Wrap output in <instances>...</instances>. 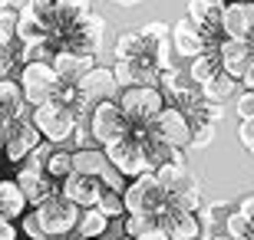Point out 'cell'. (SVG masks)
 Segmentation results:
<instances>
[{
	"instance_id": "1",
	"label": "cell",
	"mask_w": 254,
	"mask_h": 240,
	"mask_svg": "<svg viewBox=\"0 0 254 240\" xmlns=\"http://www.w3.org/2000/svg\"><path fill=\"white\" fill-rule=\"evenodd\" d=\"M123 197H126V214H132V217L159 221L169 211V191L162 188V181L155 175H142L135 181H129Z\"/></svg>"
},
{
	"instance_id": "2",
	"label": "cell",
	"mask_w": 254,
	"mask_h": 240,
	"mask_svg": "<svg viewBox=\"0 0 254 240\" xmlns=\"http://www.w3.org/2000/svg\"><path fill=\"white\" fill-rule=\"evenodd\" d=\"M33 125L40 129V135L47 142H53L57 148H63L66 142H76L79 135V115H76L73 105H63V102H47L33 109Z\"/></svg>"
},
{
	"instance_id": "3",
	"label": "cell",
	"mask_w": 254,
	"mask_h": 240,
	"mask_svg": "<svg viewBox=\"0 0 254 240\" xmlns=\"http://www.w3.org/2000/svg\"><path fill=\"white\" fill-rule=\"evenodd\" d=\"M132 132H135V125L129 122V115L123 112L119 102H99L89 112V135H93V142H99V148L119 145Z\"/></svg>"
},
{
	"instance_id": "4",
	"label": "cell",
	"mask_w": 254,
	"mask_h": 240,
	"mask_svg": "<svg viewBox=\"0 0 254 240\" xmlns=\"http://www.w3.org/2000/svg\"><path fill=\"white\" fill-rule=\"evenodd\" d=\"M116 102L123 105V112L129 115V122L135 125V129H152L155 119L169 109L159 86H135V89H123V96H119Z\"/></svg>"
},
{
	"instance_id": "5",
	"label": "cell",
	"mask_w": 254,
	"mask_h": 240,
	"mask_svg": "<svg viewBox=\"0 0 254 240\" xmlns=\"http://www.w3.org/2000/svg\"><path fill=\"white\" fill-rule=\"evenodd\" d=\"M33 214H37L40 227H43V234H47L50 240H66L79 227V217H83V211H79L73 201H66L63 194H53V197H50L47 204H40Z\"/></svg>"
},
{
	"instance_id": "6",
	"label": "cell",
	"mask_w": 254,
	"mask_h": 240,
	"mask_svg": "<svg viewBox=\"0 0 254 240\" xmlns=\"http://www.w3.org/2000/svg\"><path fill=\"white\" fill-rule=\"evenodd\" d=\"M20 86H23V99L27 105L40 109L47 102H57V93H60V76L53 69V63H27L20 69Z\"/></svg>"
},
{
	"instance_id": "7",
	"label": "cell",
	"mask_w": 254,
	"mask_h": 240,
	"mask_svg": "<svg viewBox=\"0 0 254 240\" xmlns=\"http://www.w3.org/2000/svg\"><path fill=\"white\" fill-rule=\"evenodd\" d=\"M0 135H3V148H7V158L13 161V165L27 161L33 151H40V142H43L40 129L33 125V119H13V122H3Z\"/></svg>"
},
{
	"instance_id": "8",
	"label": "cell",
	"mask_w": 254,
	"mask_h": 240,
	"mask_svg": "<svg viewBox=\"0 0 254 240\" xmlns=\"http://www.w3.org/2000/svg\"><path fill=\"white\" fill-rule=\"evenodd\" d=\"M76 93H79V102L83 105H99V102H116L119 96H123V86H119V79H116V73L109 69V66H96V69H89V73L76 83Z\"/></svg>"
},
{
	"instance_id": "9",
	"label": "cell",
	"mask_w": 254,
	"mask_h": 240,
	"mask_svg": "<svg viewBox=\"0 0 254 240\" xmlns=\"http://www.w3.org/2000/svg\"><path fill=\"white\" fill-rule=\"evenodd\" d=\"M106 155H109L116 171L123 178H129V181H135V178H142V175H152L149 158H145V145H142V139H135V135H129L126 142H119V145H113V148H106Z\"/></svg>"
},
{
	"instance_id": "10",
	"label": "cell",
	"mask_w": 254,
	"mask_h": 240,
	"mask_svg": "<svg viewBox=\"0 0 254 240\" xmlns=\"http://www.w3.org/2000/svg\"><path fill=\"white\" fill-rule=\"evenodd\" d=\"M152 132L169 148H191V142H195V125H191L189 112H182L179 105H169L162 112L152 125Z\"/></svg>"
},
{
	"instance_id": "11",
	"label": "cell",
	"mask_w": 254,
	"mask_h": 240,
	"mask_svg": "<svg viewBox=\"0 0 254 240\" xmlns=\"http://www.w3.org/2000/svg\"><path fill=\"white\" fill-rule=\"evenodd\" d=\"M106 185L103 178H89V175H69L63 181V188H60V194H63L66 201H73L79 211H89V207H99V197H103Z\"/></svg>"
},
{
	"instance_id": "12",
	"label": "cell",
	"mask_w": 254,
	"mask_h": 240,
	"mask_svg": "<svg viewBox=\"0 0 254 240\" xmlns=\"http://www.w3.org/2000/svg\"><path fill=\"white\" fill-rule=\"evenodd\" d=\"M172 47H175V56H182V59H198L201 53L211 49V40L185 17L172 27Z\"/></svg>"
},
{
	"instance_id": "13",
	"label": "cell",
	"mask_w": 254,
	"mask_h": 240,
	"mask_svg": "<svg viewBox=\"0 0 254 240\" xmlns=\"http://www.w3.org/2000/svg\"><path fill=\"white\" fill-rule=\"evenodd\" d=\"M218 53H221L225 76L245 83L248 69H251V63H254V43H248V40H225V43L218 47Z\"/></svg>"
},
{
	"instance_id": "14",
	"label": "cell",
	"mask_w": 254,
	"mask_h": 240,
	"mask_svg": "<svg viewBox=\"0 0 254 240\" xmlns=\"http://www.w3.org/2000/svg\"><path fill=\"white\" fill-rule=\"evenodd\" d=\"M116 79L123 89H135V86H159V66L152 59H123L113 66Z\"/></svg>"
},
{
	"instance_id": "15",
	"label": "cell",
	"mask_w": 254,
	"mask_h": 240,
	"mask_svg": "<svg viewBox=\"0 0 254 240\" xmlns=\"http://www.w3.org/2000/svg\"><path fill=\"white\" fill-rule=\"evenodd\" d=\"M159 227L169 234L172 240H201V217L198 214H189V211H179V207H172L159 217Z\"/></svg>"
},
{
	"instance_id": "16",
	"label": "cell",
	"mask_w": 254,
	"mask_h": 240,
	"mask_svg": "<svg viewBox=\"0 0 254 240\" xmlns=\"http://www.w3.org/2000/svg\"><path fill=\"white\" fill-rule=\"evenodd\" d=\"M225 40H248L254 43V3H228L221 17Z\"/></svg>"
},
{
	"instance_id": "17",
	"label": "cell",
	"mask_w": 254,
	"mask_h": 240,
	"mask_svg": "<svg viewBox=\"0 0 254 240\" xmlns=\"http://www.w3.org/2000/svg\"><path fill=\"white\" fill-rule=\"evenodd\" d=\"M113 53H116V63H123V59H152L155 43L145 37L142 27H129V30H123V33L116 37Z\"/></svg>"
},
{
	"instance_id": "18",
	"label": "cell",
	"mask_w": 254,
	"mask_h": 240,
	"mask_svg": "<svg viewBox=\"0 0 254 240\" xmlns=\"http://www.w3.org/2000/svg\"><path fill=\"white\" fill-rule=\"evenodd\" d=\"M53 69H57L60 83H69L76 86L89 69H96V56H86V53H73V49H60L57 59H53Z\"/></svg>"
},
{
	"instance_id": "19",
	"label": "cell",
	"mask_w": 254,
	"mask_h": 240,
	"mask_svg": "<svg viewBox=\"0 0 254 240\" xmlns=\"http://www.w3.org/2000/svg\"><path fill=\"white\" fill-rule=\"evenodd\" d=\"M17 185H20V191L27 194V201L33 204V211H37L40 204H47L50 197L57 194L53 188H50V175H47V171H30V168H20Z\"/></svg>"
},
{
	"instance_id": "20",
	"label": "cell",
	"mask_w": 254,
	"mask_h": 240,
	"mask_svg": "<svg viewBox=\"0 0 254 240\" xmlns=\"http://www.w3.org/2000/svg\"><path fill=\"white\" fill-rule=\"evenodd\" d=\"M27 194L20 191L17 178H7L3 185H0V221H23L27 217Z\"/></svg>"
},
{
	"instance_id": "21",
	"label": "cell",
	"mask_w": 254,
	"mask_h": 240,
	"mask_svg": "<svg viewBox=\"0 0 254 240\" xmlns=\"http://www.w3.org/2000/svg\"><path fill=\"white\" fill-rule=\"evenodd\" d=\"M221 73H225V66H221V53H218V47H211L208 53L198 56V59H191V66H189V79L198 86V89H205L208 83H215Z\"/></svg>"
},
{
	"instance_id": "22",
	"label": "cell",
	"mask_w": 254,
	"mask_h": 240,
	"mask_svg": "<svg viewBox=\"0 0 254 240\" xmlns=\"http://www.w3.org/2000/svg\"><path fill=\"white\" fill-rule=\"evenodd\" d=\"M113 168L106 148H76L73 151V171L76 175H89V178H103Z\"/></svg>"
},
{
	"instance_id": "23",
	"label": "cell",
	"mask_w": 254,
	"mask_h": 240,
	"mask_svg": "<svg viewBox=\"0 0 254 240\" xmlns=\"http://www.w3.org/2000/svg\"><path fill=\"white\" fill-rule=\"evenodd\" d=\"M23 86L20 79H3L0 83V119L3 122H13V119H23Z\"/></svg>"
},
{
	"instance_id": "24",
	"label": "cell",
	"mask_w": 254,
	"mask_h": 240,
	"mask_svg": "<svg viewBox=\"0 0 254 240\" xmlns=\"http://www.w3.org/2000/svg\"><path fill=\"white\" fill-rule=\"evenodd\" d=\"M155 178H159L162 188L169 191V197H175L179 191H185L189 185H195V181H198L189 168H179V165H172V161H169L165 168H159V171H155Z\"/></svg>"
},
{
	"instance_id": "25",
	"label": "cell",
	"mask_w": 254,
	"mask_h": 240,
	"mask_svg": "<svg viewBox=\"0 0 254 240\" xmlns=\"http://www.w3.org/2000/svg\"><path fill=\"white\" fill-rule=\"evenodd\" d=\"M109 231V217H106L99 207H89L79 217V227H76V237L79 240H103V234Z\"/></svg>"
},
{
	"instance_id": "26",
	"label": "cell",
	"mask_w": 254,
	"mask_h": 240,
	"mask_svg": "<svg viewBox=\"0 0 254 240\" xmlns=\"http://www.w3.org/2000/svg\"><path fill=\"white\" fill-rule=\"evenodd\" d=\"M47 175L66 181V178L73 175V151H66V148H53V151H47Z\"/></svg>"
},
{
	"instance_id": "27",
	"label": "cell",
	"mask_w": 254,
	"mask_h": 240,
	"mask_svg": "<svg viewBox=\"0 0 254 240\" xmlns=\"http://www.w3.org/2000/svg\"><path fill=\"white\" fill-rule=\"evenodd\" d=\"M235 89H238V79H231V76H218L215 83H208L205 89H201V99L205 102H215V105H221L225 99H231L235 96Z\"/></svg>"
},
{
	"instance_id": "28",
	"label": "cell",
	"mask_w": 254,
	"mask_h": 240,
	"mask_svg": "<svg viewBox=\"0 0 254 240\" xmlns=\"http://www.w3.org/2000/svg\"><path fill=\"white\" fill-rule=\"evenodd\" d=\"M225 237H231V240H254V221L245 217L241 211H235L225 221Z\"/></svg>"
},
{
	"instance_id": "29",
	"label": "cell",
	"mask_w": 254,
	"mask_h": 240,
	"mask_svg": "<svg viewBox=\"0 0 254 240\" xmlns=\"http://www.w3.org/2000/svg\"><path fill=\"white\" fill-rule=\"evenodd\" d=\"M3 63H0V69H3V79H10V73H13V66L23 63L27 66V47L20 43V40H13V43H7L3 47V56H0Z\"/></svg>"
},
{
	"instance_id": "30",
	"label": "cell",
	"mask_w": 254,
	"mask_h": 240,
	"mask_svg": "<svg viewBox=\"0 0 254 240\" xmlns=\"http://www.w3.org/2000/svg\"><path fill=\"white\" fill-rule=\"evenodd\" d=\"M99 211L113 221V217H126V197L123 191H113V188H106L103 197H99Z\"/></svg>"
},
{
	"instance_id": "31",
	"label": "cell",
	"mask_w": 254,
	"mask_h": 240,
	"mask_svg": "<svg viewBox=\"0 0 254 240\" xmlns=\"http://www.w3.org/2000/svg\"><path fill=\"white\" fill-rule=\"evenodd\" d=\"M17 23H20V13H13V10H0V43H3V47L17 40Z\"/></svg>"
},
{
	"instance_id": "32",
	"label": "cell",
	"mask_w": 254,
	"mask_h": 240,
	"mask_svg": "<svg viewBox=\"0 0 254 240\" xmlns=\"http://www.w3.org/2000/svg\"><path fill=\"white\" fill-rule=\"evenodd\" d=\"M126 237H132V240H139L145 231H152L159 221H149V217H132V214H126Z\"/></svg>"
},
{
	"instance_id": "33",
	"label": "cell",
	"mask_w": 254,
	"mask_h": 240,
	"mask_svg": "<svg viewBox=\"0 0 254 240\" xmlns=\"http://www.w3.org/2000/svg\"><path fill=\"white\" fill-rule=\"evenodd\" d=\"M235 112L241 122H254V93L251 89H245V93H238L235 99Z\"/></svg>"
},
{
	"instance_id": "34",
	"label": "cell",
	"mask_w": 254,
	"mask_h": 240,
	"mask_svg": "<svg viewBox=\"0 0 254 240\" xmlns=\"http://www.w3.org/2000/svg\"><path fill=\"white\" fill-rule=\"evenodd\" d=\"M142 30H145V37H149L152 43H169V40H172V27H169V23H162V20H149Z\"/></svg>"
},
{
	"instance_id": "35",
	"label": "cell",
	"mask_w": 254,
	"mask_h": 240,
	"mask_svg": "<svg viewBox=\"0 0 254 240\" xmlns=\"http://www.w3.org/2000/svg\"><path fill=\"white\" fill-rule=\"evenodd\" d=\"M215 142V125L211 122H198L195 125V142H191V151H201Z\"/></svg>"
},
{
	"instance_id": "36",
	"label": "cell",
	"mask_w": 254,
	"mask_h": 240,
	"mask_svg": "<svg viewBox=\"0 0 254 240\" xmlns=\"http://www.w3.org/2000/svg\"><path fill=\"white\" fill-rule=\"evenodd\" d=\"M231 214H235V211H231V204L215 201V204H208V207H205V224H225Z\"/></svg>"
},
{
	"instance_id": "37",
	"label": "cell",
	"mask_w": 254,
	"mask_h": 240,
	"mask_svg": "<svg viewBox=\"0 0 254 240\" xmlns=\"http://www.w3.org/2000/svg\"><path fill=\"white\" fill-rule=\"evenodd\" d=\"M20 227H23V234H27L30 240H50L47 234H43V227H40L37 214H27V217H23V221H20Z\"/></svg>"
},
{
	"instance_id": "38",
	"label": "cell",
	"mask_w": 254,
	"mask_h": 240,
	"mask_svg": "<svg viewBox=\"0 0 254 240\" xmlns=\"http://www.w3.org/2000/svg\"><path fill=\"white\" fill-rule=\"evenodd\" d=\"M238 142H241L245 151L254 158V122H241V129H238Z\"/></svg>"
},
{
	"instance_id": "39",
	"label": "cell",
	"mask_w": 254,
	"mask_h": 240,
	"mask_svg": "<svg viewBox=\"0 0 254 240\" xmlns=\"http://www.w3.org/2000/svg\"><path fill=\"white\" fill-rule=\"evenodd\" d=\"M103 185H106V188H113V191H123V194H126V188H129V185H126V178L119 175L116 168H109V171L103 175Z\"/></svg>"
},
{
	"instance_id": "40",
	"label": "cell",
	"mask_w": 254,
	"mask_h": 240,
	"mask_svg": "<svg viewBox=\"0 0 254 240\" xmlns=\"http://www.w3.org/2000/svg\"><path fill=\"white\" fill-rule=\"evenodd\" d=\"M17 224L13 221H0V240H17Z\"/></svg>"
},
{
	"instance_id": "41",
	"label": "cell",
	"mask_w": 254,
	"mask_h": 240,
	"mask_svg": "<svg viewBox=\"0 0 254 240\" xmlns=\"http://www.w3.org/2000/svg\"><path fill=\"white\" fill-rule=\"evenodd\" d=\"M30 7H33V0H3V10H13V13H23Z\"/></svg>"
},
{
	"instance_id": "42",
	"label": "cell",
	"mask_w": 254,
	"mask_h": 240,
	"mask_svg": "<svg viewBox=\"0 0 254 240\" xmlns=\"http://www.w3.org/2000/svg\"><path fill=\"white\" fill-rule=\"evenodd\" d=\"M139 240H172V237H169V234H165V231H162L159 224H155V227H152V231H145V234H142Z\"/></svg>"
},
{
	"instance_id": "43",
	"label": "cell",
	"mask_w": 254,
	"mask_h": 240,
	"mask_svg": "<svg viewBox=\"0 0 254 240\" xmlns=\"http://www.w3.org/2000/svg\"><path fill=\"white\" fill-rule=\"evenodd\" d=\"M238 211L245 214V217H251V221H254V194H248L245 201H241V207H238Z\"/></svg>"
},
{
	"instance_id": "44",
	"label": "cell",
	"mask_w": 254,
	"mask_h": 240,
	"mask_svg": "<svg viewBox=\"0 0 254 240\" xmlns=\"http://www.w3.org/2000/svg\"><path fill=\"white\" fill-rule=\"evenodd\" d=\"M245 89L254 93V63H251V69H248V76H245Z\"/></svg>"
},
{
	"instance_id": "45",
	"label": "cell",
	"mask_w": 254,
	"mask_h": 240,
	"mask_svg": "<svg viewBox=\"0 0 254 240\" xmlns=\"http://www.w3.org/2000/svg\"><path fill=\"white\" fill-rule=\"evenodd\" d=\"M60 0H33V7H57Z\"/></svg>"
},
{
	"instance_id": "46",
	"label": "cell",
	"mask_w": 254,
	"mask_h": 240,
	"mask_svg": "<svg viewBox=\"0 0 254 240\" xmlns=\"http://www.w3.org/2000/svg\"><path fill=\"white\" fill-rule=\"evenodd\" d=\"M119 7H135V3H142V0H116Z\"/></svg>"
},
{
	"instance_id": "47",
	"label": "cell",
	"mask_w": 254,
	"mask_h": 240,
	"mask_svg": "<svg viewBox=\"0 0 254 240\" xmlns=\"http://www.w3.org/2000/svg\"><path fill=\"white\" fill-rule=\"evenodd\" d=\"M228 3H251V0H228Z\"/></svg>"
},
{
	"instance_id": "48",
	"label": "cell",
	"mask_w": 254,
	"mask_h": 240,
	"mask_svg": "<svg viewBox=\"0 0 254 240\" xmlns=\"http://www.w3.org/2000/svg\"><path fill=\"white\" fill-rule=\"evenodd\" d=\"M119 240H132V237H126V234H123V237H119Z\"/></svg>"
},
{
	"instance_id": "49",
	"label": "cell",
	"mask_w": 254,
	"mask_h": 240,
	"mask_svg": "<svg viewBox=\"0 0 254 240\" xmlns=\"http://www.w3.org/2000/svg\"><path fill=\"white\" fill-rule=\"evenodd\" d=\"M76 240H79V237H76Z\"/></svg>"
}]
</instances>
